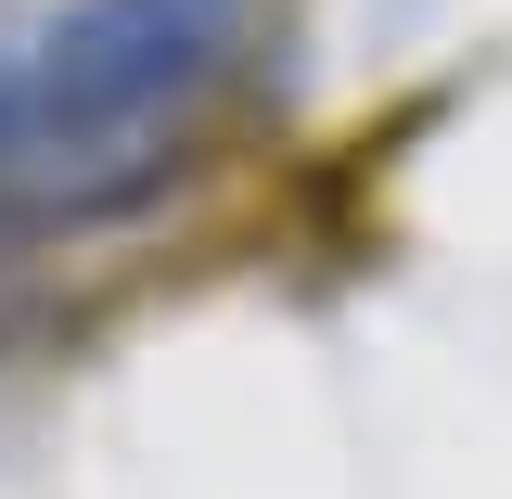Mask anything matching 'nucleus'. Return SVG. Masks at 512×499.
I'll use <instances>...</instances> for the list:
<instances>
[{
	"mask_svg": "<svg viewBox=\"0 0 512 499\" xmlns=\"http://www.w3.org/2000/svg\"><path fill=\"white\" fill-rule=\"evenodd\" d=\"M218 39L154 0H64L0 52V205H116L167 167Z\"/></svg>",
	"mask_w": 512,
	"mask_h": 499,
	"instance_id": "nucleus-1",
	"label": "nucleus"
},
{
	"mask_svg": "<svg viewBox=\"0 0 512 499\" xmlns=\"http://www.w3.org/2000/svg\"><path fill=\"white\" fill-rule=\"evenodd\" d=\"M154 13H180V26H205V39H231V13H244V0H154Z\"/></svg>",
	"mask_w": 512,
	"mask_h": 499,
	"instance_id": "nucleus-2",
	"label": "nucleus"
}]
</instances>
